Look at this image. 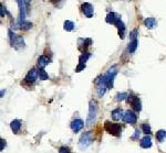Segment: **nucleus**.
<instances>
[{
	"instance_id": "nucleus-23",
	"label": "nucleus",
	"mask_w": 166,
	"mask_h": 153,
	"mask_svg": "<svg viewBox=\"0 0 166 153\" xmlns=\"http://www.w3.org/2000/svg\"><path fill=\"white\" fill-rule=\"evenodd\" d=\"M166 138V131L165 130H158L156 132V139H157L160 142H163Z\"/></svg>"
},
{
	"instance_id": "nucleus-31",
	"label": "nucleus",
	"mask_w": 166,
	"mask_h": 153,
	"mask_svg": "<svg viewBox=\"0 0 166 153\" xmlns=\"http://www.w3.org/2000/svg\"><path fill=\"white\" fill-rule=\"evenodd\" d=\"M5 15H6V8L3 6H1V17H3Z\"/></svg>"
},
{
	"instance_id": "nucleus-24",
	"label": "nucleus",
	"mask_w": 166,
	"mask_h": 153,
	"mask_svg": "<svg viewBox=\"0 0 166 153\" xmlns=\"http://www.w3.org/2000/svg\"><path fill=\"white\" fill-rule=\"evenodd\" d=\"M90 57H91V53H87V52L83 53V54L79 57V63L85 64V62H87Z\"/></svg>"
},
{
	"instance_id": "nucleus-2",
	"label": "nucleus",
	"mask_w": 166,
	"mask_h": 153,
	"mask_svg": "<svg viewBox=\"0 0 166 153\" xmlns=\"http://www.w3.org/2000/svg\"><path fill=\"white\" fill-rule=\"evenodd\" d=\"M8 34H9V40H10V44H11L12 47H15L16 50H20L22 47H24V40L22 37L17 35L11 30L8 31Z\"/></svg>"
},
{
	"instance_id": "nucleus-26",
	"label": "nucleus",
	"mask_w": 166,
	"mask_h": 153,
	"mask_svg": "<svg viewBox=\"0 0 166 153\" xmlns=\"http://www.w3.org/2000/svg\"><path fill=\"white\" fill-rule=\"evenodd\" d=\"M142 129H143V132L145 133V134H151V133H152L151 127H149V123H144V124H143Z\"/></svg>"
},
{
	"instance_id": "nucleus-33",
	"label": "nucleus",
	"mask_w": 166,
	"mask_h": 153,
	"mask_svg": "<svg viewBox=\"0 0 166 153\" xmlns=\"http://www.w3.org/2000/svg\"><path fill=\"white\" fill-rule=\"evenodd\" d=\"M24 2H26V6H27V9L29 8L30 3H31V0H24Z\"/></svg>"
},
{
	"instance_id": "nucleus-18",
	"label": "nucleus",
	"mask_w": 166,
	"mask_h": 153,
	"mask_svg": "<svg viewBox=\"0 0 166 153\" xmlns=\"http://www.w3.org/2000/svg\"><path fill=\"white\" fill-rule=\"evenodd\" d=\"M144 24H145L147 29H154L155 26H157V22H156L154 18H146L144 20Z\"/></svg>"
},
{
	"instance_id": "nucleus-30",
	"label": "nucleus",
	"mask_w": 166,
	"mask_h": 153,
	"mask_svg": "<svg viewBox=\"0 0 166 153\" xmlns=\"http://www.w3.org/2000/svg\"><path fill=\"white\" fill-rule=\"evenodd\" d=\"M0 143H1V147H0V151H3V149H5V147H6V140L1 139V140H0Z\"/></svg>"
},
{
	"instance_id": "nucleus-27",
	"label": "nucleus",
	"mask_w": 166,
	"mask_h": 153,
	"mask_svg": "<svg viewBox=\"0 0 166 153\" xmlns=\"http://www.w3.org/2000/svg\"><path fill=\"white\" fill-rule=\"evenodd\" d=\"M127 94L126 92H121V94H117L116 96V100L117 101H122L124 100V99H127Z\"/></svg>"
},
{
	"instance_id": "nucleus-19",
	"label": "nucleus",
	"mask_w": 166,
	"mask_h": 153,
	"mask_svg": "<svg viewBox=\"0 0 166 153\" xmlns=\"http://www.w3.org/2000/svg\"><path fill=\"white\" fill-rule=\"evenodd\" d=\"M117 19H119V16H116L114 12H110L108 16H106V18H105V21L108 23H110V24H113V26H115V23H116Z\"/></svg>"
},
{
	"instance_id": "nucleus-16",
	"label": "nucleus",
	"mask_w": 166,
	"mask_h": 153,
	"mask_svg": "<svg viewBox=\"0 0 166 153\" xmlns=\"http://www.w3.org/2000/svg\"><path fill=\"white\" fill-rule=\"evenodd\" d=\"M16 28L17 29H20V30H29L32 28V23L31 22H28V21H19L18 23H16Z\"/></svg>"
},
{
	"instance_id": "nucleus-15",
	"label": "nucleus",
	"mask_w": 166,
	"mask_h": 153,
	"mask_svg": "<svg viewBox=\"0 0 166 153\" xmlns=\"http://www.w3.org/2000/svg\"><path fill=\"white\" fill-rule=\"evenodd\" d=\"M140 145H141V148H143V149H149V148L152 147V139H151V137H149V134L144 137V138L141 140Z\"/></svg>"
},
{
	"instance_id": "nucleus-1",
	"label": "nucleus",
	"mask_w": 166,
	"mask_h": 153,
	"mask_svg": "<svg viewBox=\"0 0 166 153\" xmlns=\"http://www.w3.org/2000/svg\"><path fill=\"white\" fill-rule=\"evenodd\" d=\"M98 116V103L95 100H91L89 104V115L87 118V126H92L96 120Z\"/></svg>"
},
{
	"instance_id": "nucleus-6",
	"label": "nucleus",
	"mask_w": 166,
	"mask_h": 153,
	"mask_svg": "<svg viewBox=\"0 0 166 153\" xmlns=\"http://www.w3.org/2000/svg\"><path fill=\"white\" fill-rule=\"evenodd\" d=\"M130 39H131V41L128 43V51H130V53H134L135 50L137 49V45H138V30H133L130 33Z\"/></svg>"
},
{
	"instance_id": "nucleus-5",
	"label": "nucleus",
	"mask_w": 166,
	"mask_h": 153,
	"mask_svg": "<svg viewBox=\"0 0 166 153\" xmlns=\"http://www.w3.org/2000/svg\"><path fill=\"white\" fill-rule=\"evenodd\" d=\"M95 85H96V94L99 97H102L105 94L106 89H108V84H106V79H105V76L102 77H99L95 81Z\"/></svg>"
},
{
	"instance_id": "nucleus-12",
	"label": "nucleus",
	"mask_w": 166,
	"mask_h": 153,
	"mask_svg": "<svg viewBox=\"0 0 166 153\" xmlns=\"http://www.w3.org/2000/svg\"><path fill=\"white\" fill-rule=\"evenodd\" d=\"M37 77H39V71H37L35 68H32L31 71L27 74L26 77H24V81H26L27 83H31L32 84V83L35 82Z\"/></svg>"
},
{
	"instance_id": "nucleus-22",
	"label": "nucleus",
	"mask_w": 166,
	"mask_h": 153,
	"mask_svg": "<svg viewBox=\"0 0 166 153\" xmlns=\"http://www.w3.org/2000/svg\"><path fill=\"white\" fill-rule=\"evenodd\" d=\"M63 29L65 30V31H68V32L72 31V30L74 29V23H73L72 21L67 20L65 22H64V24H63Z\"/></svg>"
},
{
	"instance_id": "nucleus-32",
	"label": "nucleus",
	"mask_w": 166,
	"mask_h": 153,
	"mask_svg": "<svg viewBox=\"0 0 166 153\" xmlns=\"http://www.w3.org/2000/svg\"><path fill=\"white\" fill-rule=\"evenodd\" d=\"M138 137H140V131L135 130V133H134V136H133V138H138Z\"/></svg>"
},
{
	"instance_id": "nucleus-29",
	"label": "nucleus",
	"mask_w": 166,
	"mask_h": 153,
	"mask_svg": "<svg viewBox=\"0 0 166 153\" xmlns=\"http://www.w3.org/2000/svg\"><path fill=\"white\" fill-rule=\"evenodd\" d=\"M85 68V64H82V63H79V65L76 66V72H81L82 69H84Z\"/></svg>"
},
{
	"instance_id": "nucleus-14",
	"label": "nucleus",
	"mask_w": 166,
	"mask_h": 153,
	"mask_svg": "<svg viewBox=\"0 0 166 153\" xmlns=\"http://www.w3.org/2000/svg\"><path fill=\"white\" fill-rule=\"evenodd\" d=\"M115 26H116L117 30H119V35L121 37V39L125 38V26H124L122 19L120 17H119V19H117L116 23H115Z\"/></svg>"
},
{
	"instance_id": "nucleus-7",
	"label": "nucleus",
	"mask_w": 166,
	"mask_h": 153,
	"mask_svg": "<svg viewBox=\"0 0 166 153\" xmlns=\"http://www.w3.org/2000/svg\"><path fill=\"white\" fill-rule=\"evenodd\" d=\"M117 74V66L116 65H114L112 66L111 68H109L108 73L105 74V79H106V84H108L109 89L111 88H113V83H114V77L115 75Z\"/></svg>"
},
{
	"instance_id": "nucleus-10",
	"label": "nucleus",
	"mask_w": 166,
	"mask_h": 153,
	"mask_svg": "<svg viewBox=\"0 0 166 153\" xmlns=\"http://www.w3.org/2000/svg\"><path fill=\"white\" fill-rule=\"evenodd\" d=\"M81 10H82V12H83V15H84L87 18H92V17H93L94 9H93V6H92L91 3H89V2L82 3Z\"/></svg>"
},
{
	"instance_id": "nucleus-11",
	"label": "nucleus",
	"mask_w": 166,
	"mask_h": 153,
	"mask_svg": "<svg viewBox=\"0 0 166 153\" xmlns=\"http://www.w3.org/2000/svg\"><path fill=\"white\" fill-rule=\"evenodd\" d=\"M19 7V21H24L26 20V2L24 0H16Z\"/></svg>"
},
{
	"instance_id": "nucleus-3",
	"label": "nucleus",
	"mask_w": 166,
	"mask_h": 153,
	"mask_svg": "<svg viewBox=\"0 0 166 153\" xmlns=\"http://www.w3.org/2000/svg\"><path fill=\"white\" fill-rule=\"evenodd\" d=\"M104 129L108 131L110 134H113V136L115 137H120L121 136V132H122V127H121L119 123H113V122H110V121H105Z\"/></svg>"
},
{
	"instance_id": "nucleus-9",
	"label": "nucleus",
	"mask_w": 166,
	"mask_h": 153,
	"mask_svg": "<svg viewBox=\"0 0 166 153\" xmlns=\"http://www.w3.org/2000/svg\"><path fill=\"white\" fill-rule=\"evenodd\" d=\"M127 101H128V104L133 107V109L136 110V111H141V109H142V104H141V100L137 98V97H135V96L133 95H128Z\"/></svg>"
},
{
	"instance_id": "nucleus-28",
	"label": "nucleus",
	"mask_w": 166,
	"mask_h": 153,
	"mask_svg": "<svg viewBox=\"0 0 166 153\" xmlns=\"http://www.w3.org/2000/svg\"><path fill=\"white\" fill-rule=\"evenodd\" d=\"M59 153H72L70 151V149L67 147H61L60 149H59Z\"/></svg>"
},
{
	"instance_id": "nucleus-17",
	"label": "nucleus",
	"mask_w": 166,
	"mask_h": 153,
	"mask_svg": "<svg viewBox=\"0 0 166 153\" xmlns=\"http://www.w3.org/2000/svg\"><path fill=\"white\" fill-rule=\"evenodd\" d=\"M111 115H112V119L115 121L121 120V119H123V110L121 108H116L111 113Z\"/></svg>"
},
{
	"instance_id": "nucleus-21",
	"label": "nucleus",
	"mask_w": 166,
	"mask_h": 153,
	"mask_svg": "<svg viewBox=\"0 0 166 153\" xmlns=\"http://www.w3.org/2000/svg\"><path fill=\"white\" fill-rule=\"evenodd\" d=\"M10 128H11V130L13 131L15 133H18L19 131H20L21 121H20V120H18V119L13 120V121H12L11 123H10Z\"/></svg>"
},
{
	"instance_id": "nucleus-20",
	"label": "nucleus",
	"mask_w": 166,
	"mask_h": 153,
	"mask_svg": "<svg viewBox=\"0 0 166 153\" xmlns=\"http://www.w3.org/2000/svg\"><path fill=\"white\" fill-rule=\"evenodd\" d=\"M50 60L47 57V56H44V55H41V56H39L38 58V66L40 67V68H43V67H46L49 64Z\"/></svg>"
},
{
	"instance_id": "nucleus-4",
	"label": "nucleus",
	"mask_w": 166,
	"mask_h": 153,
	"mask_svg": "<svg viewBox=\"0 0 166 153\" xmlns=\"http://www.w3.org/2000/svg\"><path fill=\"white\" fill-rule=\"evenodd\" d=\"M92 142H93V133H92V131L84 132L79 140V148L80 149H85V148L89 147Z\"/></svg>"
},
{
	"instance_id": "nucleus-25",
	"label": "nucleus",
	"mask_w": 166,
	"mask_h": 153,
	"mask_svg": "<svg viewBox=\"0 0 166 153\" xmlns=\"http://www.w3.org/2000/svg\"><path fill=\"white\" fill-rule=\"evenodd\" d=\"M39 78H40L41 81H47L48 78H49V75H48L47 72L43 68L39 69Z\"/></svg>"
},
{
	"instance_id": "nucleus-8",
	"label": "nucleus",
	"mask_w": 166,
	"mask_h": 153,
	"mask_svg": "<svg viewBox=\"0 0 166 153\" xmlns=\"http://www.w3.org/2000/svg\"><path fill=\"white\" fill-rule=\"evenodd\" d=\"M136 120H137V116L132 110H126L125 113H124V115H123V121L125 122V123L135 124Z\"/></svg>"
},
{
	"instance_id": "nucleus-13",
	"label": "nucleus",
	"mask_w": 166,
	"mask_h": 153,
	"mask_svg": "<svg viewBox=\"0 0 166 153\" xmlns=\"http://www.w3.org/2000/svg\"><path fill=\"white\" fill-rule=\"evenodd\" d=\"M83 127H84V122L82 121L81 119H76L71 122V129L73 132H79L80 130H82Z\"/></svg>"
},
{
	"instance_id": "nucleus-34",
	"label": "nucleus",
	"mask_w": 166,
	"mask_h": 153,
	"mask_svg": "<svg viewBox=\"0 0 166 153\" xmlns=\"http://www.w3.org/2000/svg\"><path fill=\"white\" fill-rule=\"evenodd\" d=\"M50 1H54V0H50Z\"/></svg>"
}]
</instances>
